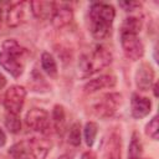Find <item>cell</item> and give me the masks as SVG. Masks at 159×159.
Listing matches in <instances>:
<instances>
[{
    "mask_svg": "<svg viewBox=\"0 0 159 159\" xmlns=\"http://www.w3.org/2000/svg\"><path fill=\"white\" fill-rule=\"evenodd\" d=\"M116 11L112 5L94 2L89 7V31L97 40L106 39L111 34Z\"/></svg>",
    "mask_w": 159,
    "mask_h": 159,
    "instance_id": "obj_1",
    "label": "cell"
},
{
    "mask_svg": "<svg viewBox=\"0 0 159 159\" xmlns=\"http://www.w3.org/2000/svg\"><path fill=\"white\" fill-rule=\"evenodd\" d=\"M25 48H22L17 41L12 39L6 40L0 51V65L11 76L19 77L25 67Z\"/></svg>",
    "mask_w": 159,
    "mask_h": 159,
    "instance_id": "obj_2",
    "label": "cell"
},
{
    "mask_svg": "<svg viewBox=\"0 0 159 159\" xmlns=\"http://www.w3.org/2000/svg\"><path fill=\"white\" fill-rule=\"evenodd\" d=\"M112 62V53L103 46H97L92 51L84 53L81 56L78 67L82 77L92 76L107 66H109Z\"/></svg>",
    "mask_w": 159,
    "mask_h": 159,
    "instance_id": "obj_3",
    "label": "cell"
},
{
    "mask_svg": "<svg viewBox=\"0 0 159 159\" xmlns=\"http://www.w3.org/2000/svg\"><path fill=\"white\" fill-rule=\"evenodd\" d=\"M120 43L127 58L137 61L143 56L144 46L138 37V34L129 31H120Z\"/></svg>",
    "mask_w": 159,
    "mask_h": 159,
    "instance_id": "obj_4",
    "label": "cell"
},
{
    "mask_svg": "<svg viewBox=\"0 0 159 159\" xmlns=\"http://www.w3.org/2000/svg\"><path fill=\"white\" fill-rule=\"evenodd\" d=\"M120 102H122V96L119 93H108L103 96L98 101V103L94 104L93 112L102 118L112 117L120 106Z\"/></svg>",
    "mask_w": 159,
    "mask_h": 159,
    "instance_id": "obj_5",
    "label": "cell"
},
{
    "mask_svg": "<svg viewBox=\"0 0 159 159\" xmlns=\"http://www.w3.org/2000/svg\"><path fill=\"white\" fill-rule=\"evenodd\" d=\"M26 97V91L21 86H11L4 97V106L9 113L19 114L22 109Z\"/></svg>",
    "mask_w": 159,
    "mask_h": 159,
    "instance_id": "obj_6",
    "label": "cell"
},
{
    "mask_svg": "<svg viewBox=\"0 0 159 159\" xmlns=\"http://www.w3.org/2000/svg\"><path fill=\"white\" fill-rule=\"evenodd\" d=\"M26 124L34 130L46 133L50 128V117L48 113L42 108H32L26 113Z\"/></svg>",
    "mask_w": 159,
    "mask_h": 159,
    "instance_id": "obj_7",
    "label": "cell"
},
{
    "mask_svg": "<svg viewBox=\"0 0 159 159\" xmlns=\"http://www.w3.org/2000/svg\"><path fill=\"white\" fill-rule=\"evenodd\" d=\"M73 12L72 7L66 2H55L53 12L51 16V21L56 27H62L72 20Z\"/></svg>",
    "mask_w": 159,
    "mask_h": 159,
    "instance_id": "obj_8",
    "label": "cell"
},
{
    "mask_svg": "<svg viewBox=\"0 0 159 159\" xmlns=\"http://www.w3.org/2000/svg\"><path fill=\"white\" fill-rule=\"evenodd\" d=\"M154 81V71L152 66L143 62L135 72V84L140 91H148Z\"/></svg>",
    "mask_w": 159,
    "mask_h": 159,
    "instance_id": "obj_9",
    "label": "cell"
},
{
    "mask_svg": "<svg viewBox=\"0 0 159 159\" xmlns=\"http://www.w3.org/2000/svg\"><path fill=\"white\" fill-rule=\"evenodd\" d=\"M130 107H132V116L137 119H140L149 114V112L152 109V102L149 98L142 97V96L134 93L132 96Z\"/></svg>",
    "mask_w": 159,
    "mask_h": 159,
    "instance_id": "obj_10",
    "label": "cell"
},
{
    "mask_svg": "<svg viewBox=\"0 0 159 159\" xmlns=\"http://www.w3.org/2000/svg\"><path fill=\"white\" fill-rule=\"evenodd\" d=\"M34 159H45L48 150L51 149V142L45 138H31L26 139Z\"/></svg>",
    "mask_w": 159,
    "mask_h": 159,
    "instance_id": "obj_11",
    "label": "cell"
},
{
    "mask_svg": "<svg viewBox=\"0 0 159 159\" xmlns=\"http://www.w3.org/2000/svg\"><path fill=\"white\" fill-rule=\"evenodd\" d=\"M116 86V77L112 75H104L98 78L91 80L84 84V91L87 93H94L103 88H112Z\"/></svg>",
    "mask_w": 159,
    "mask_h": 159,
    "instance_id": "obj_12",
    "label": "cell"
},
{
    "mask_svg": "<svg viewBox=\"0 0 159 159\" xmlns=\"http://www.w3.org/2000/svg\"><path fill=\"white\" fill-rule=\"evenodd\" d=\"M25 6H26V2H24V1L16 2V4L10 6V9L7 10V15H6L7 25L10 27H16V26H19L20 24L24 22V19H25Z\"/></svg>",
    "mask_w": 159,
    "mask_h": 159,
    "instance_id": "obj_13",
    "label": "cell"
},
{
    "mask_svg": "<svg viewBox=\"0 0 159 159\" xmlns=\"http://www.w3.org/2000/svg\"><path fill=\"white\" fill-rule=\"evenodd\" d=\"M103 159H120V138L118 134H111L107 139Z\"/></svg>",
    "mask_w": 159,
    "mask_h": 159,
    "instance_id": "obj_14",
    "label": "cell"
},
{
    "mask_svg": "<svg viewBox=\"0 0 159 159\" xmlns=\"http://www.w3.org/2000/svg\"><path fill=\"white\" fill-rule=\"evenodd\" d=\"M29 5L31 6L32 14L37 19H48V17L51 19L53 7H55V2H52V1H31Z\"/></svg>",
    "mask_w": 159,
    "mask_h": 159,
    "instance_id": "obj_15",
    "label": "cell"
},
{
    "mask_svg": "<svg viewBox=\"0 0 159 159\" xmlns=\"http://www.w3.org/2000/svg\"><path fill=\"white\" fill-rule=\"evenodd\" d=\"M9 153L14 159H34L27 140H22L14 144L10 148Z\"/></svg>",
    "mask_w": 159,
    "mask_h": 159,
    "instance_id": "obj_16",
    "label": "cell"
},
{
    "mask_svg": "<svg viewBox=\"0 0 159 159\" xmlns=\"http://www.w3.org/2000/svg\"><path fill=\"white\" fill-rule=\"evenodd\" d=\"M52 120H53V127H55L56 132L62 133L65 130V124H66V114H65V109L62 106L57 104L53 107Z\"/></svg>",
    "mask_w": 159,
    "mask_h": 159,
    "instance_id": "obj_17",
    "label": "cell"
},
{
    "mask_svg": "<svg viewBox=\"0 0 159 159\" xmlns=\"http://www.w3.org/2000/svg\"><path fill=\"white\" fill-rule=\"evenodd\" d=\"M142 153H143V147H142L139 135L137 133H133L129 149H128V159H140Z\"/></svg>",
    "mask_w": 159,
    "mask_h": 159,
    "instance_id": "obj_18",
    "label": "cell"
},
{
    "mask_svg": "<svg viewBox=\"0 0 159 159\" xmlns=\"http://www.w3.org/2000/svg\"><path fill=\"white\" fill-rule=\"evenodd\" d=\"M41 66L45 70V72L47 75H50L51 77H55L57 75V65L56 61L53 60V57L48 53V52H43L41 56Z\"/></svg>",
    "mask_w": 159,
    "mask_h": 159,
    "instance_id": "obj_19",
    "label": "cell"
},
{
    "mask_svg": "<svg viewBox=\"0 0 159 159\" xmlns=\"http://www.w3.org/2000/svg\"><path fill=\"white\" fill-rule=\"evenodd\" d=\"M5 127L11 133H19L21 129V120H20L19 116L14 114V113H9L5 117Z\"/></svg>",
    "mask_w": 159,
    "mask_h": 159,
    "instance_id": "obj_20",
    "label": "cell"
},
{
    "mask_svg": "<svg viewBox=\"0 0 159 159\" xmlns=\"http://www.w3.org/2000/svg\"><path fill=\"white\" fill-rule=\"evenodd\" d=\"M140 26H142V21H140L138 17L132 16V17L125 19V21H124L123 25H122L120 31H129V32H135V34H138L139 30H140Z\"/></svg>",
    "mask_w": 159,
    "mask_h": 159,
    "instance_id": "obj_21",
    "label": "cell"
},
{
    "mask_svg": "<svg viewBox=\"0 0 159 159\" xmlns=\"http://www.w3.org/2000/svg\"><path fill=\"white\" fill-rule=\"evenodd\" d=\"M97 124L94 122H88L84 127V139H86V144L88 147H92L97 135Z\"/></svg>",
    "mask_w": 159,
    "mask_h": 159,
    "instance_id": "obj_22",
    "label": "cell"
},
{
    "mask_svg": "<svg viewBox=\"0 0 159 159\" xmlns=\"http://www.w3.org/2000/svg\"><path fill=\"white\" fill-rule=\"evenodd\" d=\"M68 142L75 147L81 144V125L78 123H75L71 127L70 134H68Z\"/></svg>",
    "mask_w": 159,
    "mask_h": 159,
    "instance_id": "obj_23",
    "label": "cell"
},
{
    "mask_svg": "<svg viewBox=\"0 0 159 159\" xmlns=\"http://www.w3.org/2000/svg\"><path fill=\"white\" fill-rule=\"evenodd\" d=\"M145 133L154 140L158 139V133H159V125H158V117H153L152 120L147 124V129H145Z\"/></svg>",
    "mask_w": 159,
    "mask_h": 159,
    "instance_id": "obj_24",
    "label": "cell"
},
{
    "mask_svg": "<svg viewBox=\"0 0 159 159\" xmlns=\"http://www.w3.org/2000/svg\"><path fill=\"white\" fill-rule=\"evenodd\" d=\"M119 5H120L122 7H124L127 11H128V10H132L134 6H139L138 2H128V1H127V2H119Z\"/></svg>",
    "mask_w": 159,
    "mask_h": 159,
    "instance_id": "obj_25",
    "label": "cell"
},
{
    "mask_svg": "<svg viewBox=\"0 0 159 159\" xmlns=\"http://www.w3.org/2000/svg\"><path fill=\"white\" fill-rule=\"evenodd\" d=\"M81 159H97V157L93 152H86V153H83Z\"/></svg>",
    "mask_w": 159,
    "mask_h": 159,
    "instance_id": "obj_26",
    "label": "cell"
},
{
    "mask_svg": "<svg viewBox=\"0 0 159 159\" xmlns=\"http://www.w3.org/2000/svg\"><path fill=\"white\" fill-rule=\"evenodd\" d=\"M5 142H6V137H5V133L0 129V147H2L4 144H5Z\"/></svg>",
    "mask_w": 159,
    "mask_h": 159,
    "instance_id": "obj_27",
    "label": "cell"
},
{
    "mask_svg": "<svg viewBox=\"0 0 159 159\" xmlns=\"http://www.w3.org/2000/svg\"><path fill=\"white\" fill-rule=\"evenodd\" d=\"M5 84H6V78H5V76L0 72V89H1Z\"/></svg>",
    "mask_w": 159,
    "mask_h": 159,
    "instance_id": "obj_28",
    "label": "cell"
},
{
    "mask_svg": "<svg viewBox=\"0 0 159 159\" xmlns=\"http://www.w3.org/2000/svg\"><path fill=\"white\" fill-rule=\"evenodd\" d=\"M57 159H70V158H68L67 155H61V157H58Z\"/></svg>",
    "mask_w": 159,
    "mask_h": 159,
    "instance_id": "obj_29",
    "label": "cell"
},
{
    "mask_svg": "<svg viewBox=\"0 0 159 159\" xmlns=\"http://www.w3.org/2000/svg\"><path fill=\"white\" fill-rule=\"evenodd\" d=\"M157 88H158V86L155 84V86H154V94H155V96H158V92H157Z\"/></svg>",
    "mask_w": 159,
    "mask_h": 159,
    "instance_id": "obj_30",
    "label": "cell"
},
{
    "mask_svg": "<svg viewBox=\"0 0 159 159\" xmlns=\"http://www.w3.org/2000/svg\"><path fill=\"white\" fill-rule=\"evenodd\" d=\"M1 17H2V10L0 7V25H1Z\"/></svg>",
    "mask_w": 159,
    "mask_h": 159,
    "instance_id": "obj_31",
    "label": "cell"
}]
</instances>
